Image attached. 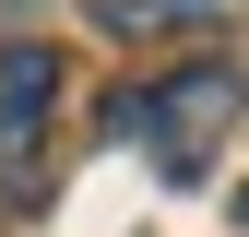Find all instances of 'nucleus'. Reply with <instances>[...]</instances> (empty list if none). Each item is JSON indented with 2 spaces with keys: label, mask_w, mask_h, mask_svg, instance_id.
I'll list each match as a JSON object with an SVG mask.
<instances>
[{
  "label": "nucleus",
  "mask_w": 249,
  "mask_h": 237,
  "mask_svg": "<svg viewBox=\"0 0 249 237\" xmlns=\"http://www.w3.org/2000/svg\"><path fill=\"white\" fill-rule=\"evenodd\" d=\"M48 131H59V48L12 36V48H0V178L36 166V154H48Z\"/></svg>",
  "instance_id": "f03ea898"
},
{
  "label": "nucleus",
  "mask_w": 249,
  "mask_h": 237,
  "mask_svg": "<svg viewBox=\"0 0 249 237\" xmlns=\"http://www.w3.org/2000/svg\"><path fill=\"white\" fill-rule=\"evenodd\" d=\"M237 107H249V83L226 59H178V71H154V83L119 95V142H131L166 190H202L213 154H226V131H237Z\"/></svg>",
  "instance_id": "f257e3e1"
},
{
  "label": "nucleus",
  "mask_w": 249,
  "mask_h": 237,
  "mask_svg": "<svg viewBox=\"0 0 249 237\" xmlns=\"http://www.w3.org/2000/svg\"><path fill=\"white\" fill-rule=\"evenodd\" d=\"M237 225H249V190H237Z\"/></svg>",
  "instance_id": "20e7f679"
},
{
  "label": "nucleus",
  "mask_w": 249,
  "mask_h": 237,
  "mask_svg": "<svg viewBox=\"0 0 249 237\" xmlns=\"http://www.w3.org/2000/svg\"><path fill=\"white\" fill-rule=\"evenodd\" d=\"M119 36H202V24H226L237 0H95Z\"/></svg>",
  "instance_id": "7ed1b4c3"
}]
</instances>
